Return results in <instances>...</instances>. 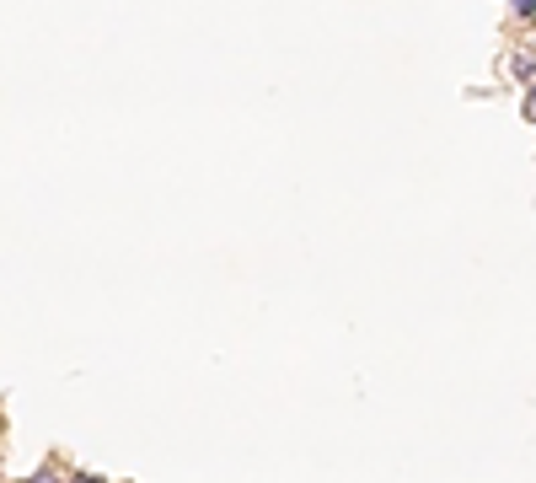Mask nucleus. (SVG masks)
I'll list each match as a JSON object with an SVG mask.
<instances>
[{"label":"nucleus","mask_w":536,"mask_h":483,"mask_svg":"<svg viewBox=\"0 0 536 483\" xmlns=\"http://www.w3.org/2000/svg\"><path fill=\"white\" fill-rule=\"evenodd\" d=\"M515 75L536 86V49H521V54H515Z\"/></svg>","instance_id":"f257e3e1"},{"label":"nucleus","mask_w":536,"mask_h":483,"mask_svg":"<svg viewBox=\"0 0 536 483\" xmlns=\"http://www.w3.org/2000/svg\"><path fill=\"white\" fill-rule=\"evenodd\" d=\"M64 478H70V473H60V468H38L27 483H64Z\"/></svg>","instance_id":"f03ea898"},{"label":"nucleus","mask_w":536,"mask_h":483,"mask_svg":"<svg viewBox=\"0 0 536 483\" xmlns=\"http://www.w3.org/2000/svg\"><path fill=\"white\" fill-rule=\"evenodd\" d=\"M521 113L536 123V86H526V97H521Z\"/></svg>","instance_id":"7ed1b4c3"},{"label":"nucleus","mask_w":536,"mask_h":483,"mask_svg":"<svg viewBox=\"0 0 536 483\" xmlns=\"http://www.w3.org/2000/svg\"><path fill=\"white\" fill-rule=\"evenodd\" d=\"M64 483H108V478H97V473H70Z\"/></svg>","instance_id":"20e7f679"},{"label":"nucleus","mask_w":536,"mask_h":483,"mask_svg":"<svg viewBox=\"0 0 536 483\" xmlns=\"http://www.w3.org/2000/svg\"><path fill=\"white\" fill-rule=\"evenodd\" d=\"M536 11V0H515V16H531Z\"/></svg>","instance_id":"39448f33"}]
</instances>
